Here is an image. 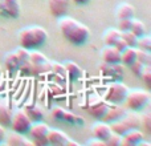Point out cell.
I'll return each instance as SVG.
<instances>
[{
    "mask_svg": "<svg viewBox=\"0 0 151 146\" xmlns=\"http://www.w3.org/2000/svg\"><path fill=\"white\" fill-rule=\"evenodd\" d=\"M137 145H138V146H150V142H145L143 139H142V141H139Z\"/></svg>",
    "mask_w": 151,
    "mask_h": 146,
    "instance_id": "obj_42",
    "label": "cell"
},
{
    "mask_svg": "<svg viewBox=\"0 0 151 146\" xmlns=\"http://www.w3.org/2000/svg\"><path fill=\"white\" fill-rule=\"evenodd\" d=\"M109 125L114 133L122 136V134H125L126 132L130 130V129L139 128V126H141V117H139L138 114H135V113L126 112V114L123 116V117H121L119 120H117V121H113Z\"/></svg>",
    "mask_w": 151,
    "mask_h": 146,
    "instance_id": "obj_4",
    "label": "cell"
},
{
    "mask_svg": "<svg viewBox=\"0 0 151 146\" xmlns=\"http://www.w3.org/2000/svg\"><path fill=\"white\" fill-rule=\"evenodd\" d=\"M70 1H73L74 4H77V5H85V4H88L90 0H70Z\"/></svg>",
    "mask_w": 151,
    "mask_h": 146,
    "instance_id": "obj_40",
    "label": "cell"
},
{
    "mask_svg": "<svg viewBox=\"0 0 151 146\" xmlns=\"http://www.w3.org/2000/svg\"><path fill=\"white\" fill-rule=\"evenodd\" d=\"M121 37L125 40V43L127 44V47H135L137 41H138V37H137L131 31H123V32H121Z\"/></svg>",
    "mask_w": 151,
    "mask_h": 146,
    "instance_id": "obj_27",
    "label": "cell"
},
{
    "mask_svg": "<svg viewBox=\"0 0 151 146\" xmlns=\"http://www.w3.org/2000/svg\"><path fill=\"white\" fill-rule=\"evenodd\" d=\"M48 130H49V126L47 124L41 122V121H37V122H32L31 128H29V133L33 137V144L35 145H49L47 138Z\"/></svg>",
    "mask_w": 151,
    "mask_h": 146,
    "instance_id": "obj_7",
    "label": "cell"
},
{
    "mask_svg": "<svg viewBox=\"0 0 151 146\" xmlns=\"http://www.w3.org/2000/svg\"><path fill=\"white\" fill-rule=\"evenodd\" d=\"M0 72H1V68H0Z\"/></svg>",
    "mask_w": 151,
    "mask_h": 146,
    "instance_id": "obj_43",
    "label": "cell"
},
{
    "mask_svg": "<svg viewBox=\"0 0 151 146\" xmlns=\"http://www.w3.org/2000/svg\"><path fill=\"white\" fill-rule=\"evenodd\" d=\"M133 19H118V29L121 32L123 31H130Z\"/></svg>",
    "mask_w": 151,
    "mask_h": 146,
    "instance_id": "obj_33",
    "label": "cell"
},
{
    "mask_svg": "<svg viewBox=\"0 0 151 146\" xmlns=\"http://www.w3.org/2000/svg\"><path fill=\"white\" fill-rule=\"evenodd\" d=\"M127 92H129V88L123 82H113L110 84L107 90L105 92L104 98L107 104L119 105L122 102H125Z\"/></svg>",
    "mask_w": 151,
    "mask_h": 146,
    "instance_id": "obj_5",
    "label": "cell"
},
{
    "mask_svg": "<svg viewBox=\"0 0 151 146\" xmlns=\"http://www.w3.org/2000/svg\"><path fill=\"white\" fill-rule=\"evenodd\" d=\"M58 29L64 39L73 45L85 44L90 37V29L85 24L66 15L58 17Z\"/></svg>",
    "mask_w": 151,
    "mask_h": 146,
    "instance_id": "obj_1",
    "label": "cell"
},
{
    "mask_svg": "<svg viewBox=\"0 0 151 146\" xmlns=\"http://www.w3.org/2000/svg\"><path fill=\"white\" fill-rule=\"evenodd\" d=\"M135 16V8L130 3H121L117 7V19H133Z\"/></svg>",
    "mask_w": 151,
    "mask_h": 146,
    "instance_id": "obj_17",
    "label": "cell"
},
{
    "mask_svg": "<svg viewBox=\"0 0 151 146\" xmlns=\"http://www.w3.org/2000/svg\"><path fill=\"white\" fill-rule=\"evenodd\" d=\"M25 113L28 114V117L31 118L32 122H37V121H41L44 117V113L40 109L39 106H31L28 109H25Z\"/></svg>",
    "mask_w": 151,
    "mask_h": 146,
    "instance_id": "obj_23",
    "label": "cell"
},
{
    "mask_svg": "<svg viewBox=\"0 0 151 146\" xmlns=\"http://www.w3.org/2000/svg\"><path fill=\"white\" fill-rule=\"evenodd\" d=\"M50 72L56 73L57 76H61V77H66V69H65V66H64V64L52 63V65H50Z\"/></svg>",
    "mask_w": 151,
    "mask_h": 146,
    "instance_id": "obj_30",
    "label": "cell"
},
{
    "mask_svg": "<svg viewBox=\"0 0 151 146\" xmlns=\"http://www.w3.org/2000/svg\"><path fill=\"white\" fill-rule=\"evenodd\" d=\"M63 121H66V122H69V124H76V121H77V114L69 112V110H65Z\"/></svg>",
    "mask_w": 151,
    "mask_h": 146,
    "instance_id": "obj_35",
    "label": "cell"
},
{
    "mask_svg": "<svg viewBox=\"0 0 151 146\" xmlns=\"http://www.w3.org/2000/svg\"><path fill=\"white\" fill-rule=\"evenodd\" d=\"M9 125L13 132H16L19 134H25V133H28L29 128H31L32 121L28 117V114L25 113V110L19 109L15 113H12Z\"/></svg>",
    "mask_w": 151,
    "mask_h": 146,
    "instance_id": "obj_6",
    "label": "cell"
},
{
    "mask_svg": "<svg viewBox=\"0 0 151 146\" xmlns=\"http://www.w3.org/2000/svg\"><path fill=\"white\" fill-rule=\"evenodd\" d=\"M150 93L145 89H129L125 102L133 112H139L150 104Z\"/></svg>",
    "mask_w": 151,
    "mask_h": 146,
    "instance_id": "obj_3",
    "label": "cell"
},
{
    "mask_svg": "<svg viewBox=\"0 0 151 146\" xmlns=\"http://www.w3.org/2000/svg\"><path fill=\"white\" fill-rule=\"evenodd\" d=\"M137 60L142 63L143 65H151V55L150 52L137 48Z\"/></svg>",
    "mask_w": 151,
    "mask_h": 146,
    "instance_id": "obj_28",
    "label": "cell"
},
{
    "mask_svg": "<svg viewBox=\"0 0 151 146\" xmlns=\"http://www.w3.org/2000/svg\"><path fill=\"white\" fill-rule=\"evenodd\" d=\"M141 125H143L146 132L151 133V113H150V110H146V112L141 116Z\"/></svg>",
    "mask_w": 151,
    "mask_h": 146,
    "instance_id": "obj_29",
    "label": "cell"
},
{
    "mask_svg": "<svg viewBox=\"0 0 151 146\" xmlns=\"http://www.w3.org/2000/svg\"><path fill=\"white\" fill-rule=\"evenodd\" d=\"M69 145H72V146H78V144H77L76 141H72V139H69V138H68V141H66L65 146H69Z\"/></svg>",
    "mask_w": 151,
    "mask_h": 146,
    "instance_id": "obj_41",
    "label": "cell"
},
{
    "mask_svg": "<svg viewBox=\"0 0 151 146\" xmlns=\"http://www.w3.org/2000/svg\"><path fill=\"white\" fill-rule=\"evenodd\" d=\"M121 37V31L118 28H109L104 33V44L105 45H114L117 40Z\"/></svg>",
    "mask_w": 151,
    "mask_h": 146,
    "instance_id": "obj_20",
    "label": "cell"
},
{
    "mask_svg": "<svg viewBox=\"0 0 151 146\" xmlns=\"http://www.w3.org/2000/svg\"><path fill=\"white\" fill-rule=\"evenodd\" d=\"M129 66H130L131 72H133L135 76H138V77H139V76H141V73H142V71H143V66L145 65L142 63H139L138 60H135L133 64H131V65H129Z\"/></svg>",
    "mask_w": 151,
    "mask_h": 146,
    "instance_id": "obj_34",
    "label": "cell"
},
{
    "mask_svg": "<svg viewBox=\"0 0 151 146\" xmlns=\"http://www.w3.org/2000/svg\"><path fill=\"white\" fill-rule=\"evenodd\" d=\"M101 59L106 64L121 63V52L114 45H105L101 49Z\"/></svg>",
    "mask_w": 151,
    "mask_h": 146,
    "instance_id": "obj_10",
    "label": "cell"
},
{
    "mask_svg": "<svg viewBox=\"0 0 151 146\" xmlns=\"http://www.w3.org/2000/svg\"><path fill=\"white\" fill-rule=\"evenodd\" d=\"M12 112L5 104H0V125H9Z\"/></svg>",
    "mask_w": 151,
    "mask_h": 146,
    "instance_id": "obj_24",
    "label": "cell"
},
{
    "mask_svg": "<svg viewBox=\"0 0 151 146\" xmlns=\"http://www.w3.org/2000/svg\"><path fill=\"white\" fill-rule=\"evenodd\" d=\"M135 48L151 52V37L147 36V35H143V36L138 37V41H137Z\"/></svg>",
    "mask_w": 151,
    "mask_h": 146,
    "instance_id": "obj_25",
    "label": "cell"
},
{
    "mask_svg": "<svg viewBox=\"0 0 151 146\" xmlns=\"http://www.w3.org/2000/svg\"><path fill=\"white\" fill-rule=\"evenodd\" d=\"M64 113H65V109H64V108L56 106L52 109V116H53V118H56V120H63Z\"/></svg>",
    "mask_w": 151,
    "mask_h": 146,
    "instance_id": "obj_36",
    "label": "cell"
},
{
    "mask_svg": "<svg viewBox=\"0 0 151 146\" xmlns=\"http://www.w3.org/2000/svg\"><path fill=\"white\" fill-rule=\"evenodd\" d=\"M5 141L11 146H24V145L32 146V145H35L33 141H29V139L24 138L23 134H19V133H16V132H12L11 134H7V136H5Z\"/></svg>",
    "mask_w": 151,
    "mask_h": 146,
    "instance_id": "obj_16",
    "label": "cell"
},
{
    "mask_svg": "<svg viewBox=\"0 0 151 146\" xmlns=\"http://www.w3.org/2000/svg\"><path fill=\"white\" fill-rule=\"evenodd\" d=\"M20 47L27 49H36L45 44L48 40V32L40 25H28L25 28L20 29L17 35Z\"/></svg>",
    "mask_w": 151,
    "mask_h": 146,
    "instance_id": "obj_2",
    "label": "cell"
},
{
    "mask_svg": "<svg viewBox=\"0 0 151 146\" xmlns=\"http://www.w3.org/2000/svg\"><path fill=\"white\" fill-rule=\"evenodd\" d=\"M70 3V0H47L48 9H49L50 15L55 16L56 19L66 15Z\"/></svg>",
    "mask_w": 151,
    "mask_h": 146,
    "instance_id": "obj_9",
    "label": "cell"
},
{
    "mask_svg": "<svg viewBox=\"0 0 151 146\" xmlns=\"http://www.w3.org/2000/svg\"><path fill=\"white\" fill-rule=\"evenodd\" d=\"M48 142L50 145H57V146H65L66 141H68L69 137L66 136L64 132L58 130V129H49L47 134Z\"/></svg>",
    "mask_w": 151,
    "mask_h": 146,
    "instance_id": "obj_14",
    "label": "cell"
},
{
    "mask_svg": "<svg viewBox=\"0 0 151 146\" xmlns=\"http://www.w3.org/2000/svg\"><path fill=\"white\" fill-rule=\"evenodd\" d=\"M21 12L20 0H0V13L12 19H17Z\"/></svg>",
    "mask_w": 151,
    "mask_h": 146,
    "instance_id": "obj_8",
    "label": "cell"
},
{
    "mask_svg": "<svg viewBox=\"0 0 151 146\" xmlns=\"http://www.w3.org/2000/svg\"><path fill=\"white\" fill-rule=\"evenodd\" d=\"M130 31L133 32L137 37H141V36H143V35H146V25H145L141 20L133 17V23H131Z\"/></svg>",
    "mask_w": 151,
    "mask_h": 146,
    "instance_id": "obj_22",
    "label": "cell"
},
{
    "mask_svg": "<svg viewBox=\"0 0 151 146\" xmlns=\"http://www.w3.org/2000/svg\"><path fill=\"white\" fill-rule=\"evenodd\" d=\"M5 136H7V133H5V129L3 128L1 125H0V144H1L3 141H5Z\"/></svg>",
    "mask_w": 151,
    "mask_h": 146,
    "instance_id": "obj_39",
    "label": "cell"
},
{
    "mask_svg": "<svg viewBox=\"0 0 151 146\" xmlns=\"http://www.w3.org/2000/svg\"><path fill=\"white\" fill-rule=\"evenodd\" d=\"M143 132H141L138 128L135 129H130L127 130L125 134H122V141H121V145L122 146H134L137 145L139 141L143 139Z\"/></svg>",
    "mask_w": 151,
    "mask_h": 146,
    "instance_id": "obj_12",
    "label": "cell"
},
{
    "mask_svg": "<svg viewBox=\"0 0 151 146\" xmlns=\"http://www.w3.org/2000/svg\"><path fill=\"white\" fill-rule=\"evenodd\" d=\"M121 141H122V136L113 132L111 136H110L109 138L106 139L105 145H109V146H121Z\"/></svg>",
    "mask_w": 151,
    "mask_h": 146,
    "instance_id": "obj_31",
    "label": "cell"
},
{
    "mask_svg": "<svg viewBox=\"0 0 151 146\" xmlns=\"http://www.w3.org/2000/svg\"><path fill=\"white\" fill-rule=\"evenodd\" d=\"M4 65L8 71L15 72V71H17V69H20L21 64H20V61L17 60V57H16L15 52H9L4 56Z\"/></svg>",
    "mask_w": 151,
    "mask_h": 146,
    "instance_id": "obj_21",
    "label": "cell"
},
{
    "mask_svg": "<svg viewBox=\"0 0 151 146\" xmlns=\"http://www.w3.org/2000/svg\"><path fill=\"white\" fill-rule=\"evenodd\" d=\"M139 77L145 81V84H146L147 86H151V65H145L143 71H142Z\"/></svg>",
    "mask_w": 151,
    "mask_h": 146,
    "instance_id": "obj_32",
    "label": "cell"
},
{
    "mask_svg": "<svg viewBox=\"0 0 151 146\" xmlns=\"http://www.w3.org/2000/svg\"><path fill=\"white\" fill-rule=\"evenodd\" d=\"M91 133H93V136L96 137V138H99L104 142H106V139L111 136L113 130H111V128H110V125L107 122H105V121H99V122H96L93 125V128H91Z\"/></svg>",
    "mask_w": 151,
    "mask_h": 146,
    "instance_id": "obj_11",
    "label": "cell"
},
{
    "mask_svg": "<svg viewBox=\"0 0 151 146\" xmlns=\"http://www.w3.org/2000/svg\"><path fill=\"white\" fill-rule=\"evenodd\" d=\"M64 66H65L66 74L70 77V80H77V78H80L81 76H82V69H81L80 65H78L77 63H74V61H72V60L65 61Z\"/></svg>",
    "mask_w": 151,
    "mask_h": 146,
    "instance_id": "obj_19",
    "label": "cell"
},
{
    "mask_svg": "<svg viewBox=\"0 0 151 146\" xmlns=\"http://www.w3.org/2000/svg\"><path fill=\"white\" fill-rule=\"evenodd\" d=\"M126 114V109L123 106H121L119 105H109V108H107L106 113H105V116L102 117V121H105V122H113V121H117L119 120L121 117H123V116Z\"/></svg>",
    "mask_w": 151,
    "mask_h": 146,
    "instance_id": "obj_13",
    "label": "cell"
},
{
    "mask_svg": "<svg viewBox=\"0 0 151 146\" xmlns=\"http://www.w3.org/2000/svg\"><path fill=\"white\" fill-rule=\"evenodd\" d=\"M114 47L117 48V49L119 51V52H122V51L125 49L126 47H127V44H126V43H125V40H123L122 37H119V39L117 40V43H115V44H114Z\"/></svg>",
    "mask_w": 151,
    "mask_h": 146,
    "instance_id": "obj_37",
    "label": "cell"
},
{
    "mask_svg": "<svg viewBox=\"0 0 151 146\" xmlns=\"http://www.w3.org/2000/svg\"><path fill=\"white\" fill-rule=\"evenodd\" d=\"M109 105L110 104H107L105 100H99L98 98L96 102H91L90 104V106H89V112H90V114L93 116V117L102 120V117L105 116V113H106Z\"/></svg>",
    "mask_w": 151,
    "mask_h": 146,
    "instance_id": "obj_15",
    "label": "cell"
},
{
    "mask_svg": "<svg viewBox=\"0 0 151 146\" xmlns=\"http://www.w3.org/2000/svg\"><path fill=\"white\" fill-rule=\"evenodd\" d=\"M15 55H16V57H17V60L20 61V64L23 65V64H25L27 61L29 60V52L31 51L29 49H27V48H24V47H19V48H16L15 51Z\"/></svg>",
    "mask_w": 151,
    "mask_h": 146,
    "instance_id": "obj_26",
    "label": "cell"
},
{
    "mask_svg": "<svg viewBox=\"0 0 151 146\" xmlns=\"http://www.w3.org/2000/svg\"><path fill=\"white\" fill-rule=\"evenodd\" d=\"M86 145L88 146H105V142L102 141V139L96 138V137H94L93 139H90V141L86 142Z\"/></svg>",
    "mask_w": 151,
    "mask_h": 146,
    "instance_id": "obj_38",
    "label": "cell"
},
{
    "mask_svg": "<svg viewBox=\"0 0 151 146\" xmlns=\"http://www.w3.org/2000/svg\"><path fill=\"white\" fill-rule=\"evenodd\" d=\"M137 60V48L135 47H126L121 52V64L131 65Z\"/></svg>",
    "mask_w": 151,
    "mask_h": 146,
    "instance_id": "obj_18",
    "label": "cell"
}]
</instances>
